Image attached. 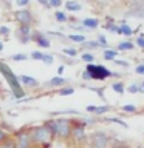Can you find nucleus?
Here are the masks:
<instances>
[{
	"mask_svg": "<svg viewBox=\"0 0 144 148\" xmlns=\"http://www.w3.org/2000/svg\"><path fill=\"white\" fill-rule=\"evenodd\" d=\"M30 137H31V145L33 147H39V148H42V147L48 148L56 139L53 131H51L45 123L31 127L30 128Z\"/></svg>",
	"mask_w": 144,
	"mask_h": 148,
	"instance_id": "f257e3e1",
	"label": "nucleus"
},
{
	"mask_svg": "<svg viewBox=\"0 0 144 148\" xmlns=\"http://www.w3.org/2000/svg\"><path fill=\"white\" fill-rule=\"evenodd\" d=\"M44 123L53 131L54 137L70 139V136H71V120L70 119H65V117L48 119V120H45Z\"/></svg>",
	"mask_w": 144,
	"mask_h": 148,
	"instance_id": "f03ea898",
	"label": "nucleus"
},
{
	"mask_svg": "<svg viewBox=\"0 0 144 148\" xmlns=\"http://www.w3.org/2000/svg\"><path fill=\"white\" fill-rule=\"evenodd\" d=\"M85 73L88 74L90 79H95V80H104V79L113 76L109 69L102 65H93V63H88L87 68H85Z\"/></svg>",
	"mask_w": 144,
	"mask_h": 148,
	"instance_id": "7ed1b4c3",
	"label": "nucleus"
},
{
	"mask_svg": "<svg viewBox=\"0 0 144 148\" xmlns=\"http://www.w3.org/2000/svg\"><path fill=\"white\" fill-rule=\"evenodd\" d=\"M16 140V148H31V137H30V128H22L19 130L14 136Z\"/></svg>",
	"mask_w": 144,
	"mask_h": 148,
	"instance_id": "20e7f679",
	"label": "nucleus"
},
{
	"mask_svg": "<svg viewBox=\"0 0 144 148\" xmlns=\"http://www.w3.org/2000/svg\"><path fill=\"white\" fill-rule=\"evenodd\" d=\"M0 69H2V73H3V76L6 77V80H8V83L11 85L14 90H16V92H17V97H22L23 96V92L19 90V86H20V82H19V77L17 76H14V74L11 73V69H9L6 65H0Z\"/></svg>",
	"mask_w": 144,
	"mask_h": 148,
	"instance_id": "39448f33",
	"label": "nucleus"
},
{
	"mask_svg": "<svg viewBox=\"0 0 144 148\" xmlns=\"http://www.w3.org/2000/svg\"><path fill=\"white\" fill-rule=\"evenodd\" d=\"M109 142H110L109 136H107L105 133H102V131L93 133L91 137H90V145L93 148H107L109 147Z\"/></svg>",
	"mask_w": 144,
	"mask_h": 148,
	"instance_id": "423d86ee",
	"label": "nucleus"
},
{
	"mask_svg": "<svg viewBox=\"0 0 144 148\" xmlns=\"http://www.w3.org/2000/svg\"><path fill=\"white\" fill-rule=\"evenodd\" d=\"M85 122H71V136L76 142L85 140Z\"/></svg>",
	"mask_w": 144,
	"mask_h": 148,
	"instance_id": "0eeeda50",
	"label": "nucleus"
},
{
	"mask_svg": "<svg viewBox=\"0 0 144 148\" xmlns=\"http://www.w3.org/2000/svg\"><path fill=\"white\" fill-rule=\"evenodd\" d=\"M31 34H33V31H31V26H26V25H20L17 28V32H16V36H17V39L20 43H28V42L31 40Z\"/></svg>",
	"mask_w": 144,
	"mask_h": 148,
	"instance_id": "6e6552de",
	"label": "nucleus"
},
{
	"mask_svg": "<svg viewBox=\"0 0 144 148\" xmlns=\"http://www.w3.org/2000/svg\"><path fill=\"white\" fill-rule=\"evenodd\" d=\"M16 20L20 23V25H26V26H31L33 23V14L28 11V9H19L16 11Z\"/></svg>",
	"mask_w": 144,
	"mask_h": 148,
	"instance_id": "1a4fd4ad",
	"label": "nucleus"
},
{
	"mask_svg": "<svg viewBox=\"0 0 144 148\" xmlns=\"http://www.w3.org/2000/svg\"><path fill=\"white\" fill-rule=\"evenodd\" d=\"M31 40L36 42V43L39 45V46H42V48H50V46H51L50 39H48L45 34L39 32V31H34V32H33V34H31Z\"/></svg>",
	"mask_w": 144,
	"mask_h": 148,
	"instance_id": "9d476101",
	"label": "nucleus"
},
{
	"mask_svg": "<svg viewBox=\"0 0 144 148\" xmlns=\"http://www.w3.org/2000/svg\"><path fill=\"white\" fill-rule=\"evenodd\" d=\"M19 82H20L22 85L28 86L30 90H36V88H39V86H40V82L37 80V79L31 77V76H25V74L19 77Z\"/></svg>",
	"mask_w": 144,
	"mask_h": 148,
	"instance_id": "9b49d317",
	"label": "nucleus"
},
{
	"mask_svg": "<svg viewBox=\"0 0 144 148\" xmlns=\"http://www.w3.org/2000/svg\"><path fill=\"white\" fill-rule=\"evenodd\" d=\"M67 83V80H65L64 77H60V76H56L53 79H50L48 82H45V86H50V88H54V86H62Z\"/></svg>",
	"mask_w": 144,
	"mask_h": 148,
	"instance_id": "f8f14e48",
	"label": "nucleus"
},
{
	"mask_svg": "<svg viewBox=\"0 0 144 148\" xmlns=\"http://www.w3.org/2000/svg\"><path fill=\"white\" fill-rule=\"evenodd\" d=\"M88 113H95V114H105L107 111H110V106H107V105H104V106H95V105H88L87 108H85Z\"/></svg>",
	"mask_w": 144,
	"mask_h": 148,
	"instance_id": "ddd939ff",
	"label": "nucleus"
},
{
	"mask_svg": "<svg viewBox=\"0 0 144 148\" xmlns=\"http://www.w3.org/2000/svg\"><path fill=\"white\" fill-rule=\"evenodd\" d=\"M65 8H67L68 11L76 12V11H81V3L76 2V0H68V2L65 3Z\"/></svg>",
	"mask_w": 144,
	"mask_h": 148,
	"instance_id": "4468645a",
	"label": "nucleus"
},
{
	"mask_svg": "<svg viewBox=\"0 0 144 148\" xmlns=\"http://www.w3.org/2000/svg\"><path fill=\"white\" fill-rule=\"evenodd\" d=\"M82 25L85 28H90V29H95V28H98V25H99V22H98V18H84Z\"/></svg>",
	"mask_w": 144,
	"mask_h": 148,
	"instance_id": "2eb2a0df",
	"label": "nucleus"
},
{
	"mask_svg": "<svg viewBox=\"0 0 144 148\" xmlns=\"http://www.w3.org/2000/svg\"><path fill=\"white\" fill-rule=\"evenodd\" d=\"M0 148H16V140H14V136L8 137L6 140H3L0 143Z\"/></svg>",
	"mask_w": 144,
	"mask_h": 148,
	"instance_id": "dca6fc26",
	"label": "nucleus"
},
{
	"mask_svg": "<svg viewBox=\"0 0 144 148\" xmlns=\"http://www.w3.org/2000/svg\"><path fill=\"white\" fill-rule=\"evenodd\" d=\"M68 39L71 42H76V43H84L85 42V36L84 34H70Z\"/></svg>",
	"mask_w": 144,
	"mask_h": 148,
	"instance_id": "f3484780",
	"label": "nucleus"
},
{
	"mask_svg": "<svg viewBox=\"0 0 144 148\" xmlns=\"http://www.w3.org/2000/svg\"><path fill=\"white\" fill-rule=\"evenodd\" d=\"M118 32L119 34H124V36H130L132 34V28H130L129 25H121L118 28Z\"/></svg>",
	"mask_w": 144,
	"mask_h": 148,
	"instance_id": "a211bd4d",
	"label": "nucleus"
},
{
	"mask_svg": "<svg viewBox=\"0 0 144 148\" xmlns=\"http://www.w3.org/2000/svg\"><path fill=\"white\" fill-rule=\"evenodd\" d=\"M42 62H44L45 65H51L54 62V57L51 54H46V53H42Z\"/></svg>",
	"mask_w": 144,
	"mask_h": 148,
	"instance_id": "6ab92c4d",
	"label": "nucleus"
},
{
	"mask_svg": "<svg viewBox=\"0 0 144 148\" xmlns=\"http://www.w3.org/2000/svg\"><path fill=\"white\" fill-rule=\"evenodd\" d=\"M28 56L23 54V53H19V54H12L11 56V60H14V62H23V60H26Z\"/></svg>",
	"mask_w": 144,
	"mask_h": 148,
	"instance_id": "aec40b11",
	"label": "nucleus"
},
{
	"mask_svg": "<svg viewBox=\"0 0 144 148\" xmlns=\"http://www.w3.org/2000/svg\"><path fill=\"white\" fill-rule=\"evenodd\" d=\"M54 17H56V20L60 22V23L67 22V14L62 12V11H56V12H54Z\"/></svg>",
	"mask_w": 144,
	"mask_h": 148,
	"instance_id": "412c9836",
	"label": "nucleus"
},
{
	"mask_svg": "<svg viewBox=\"0 0 144 148\" xmlns=\"http://www.w3.org/2000/svg\"><path fill=\"white\" fill-rule=\"evenodd\" d=\"M115 57H116V51H111V49L104 51V59L105 60H115Z\"/></svg>",
	"mask_w": 144,
	"mask_h": 148,
	"instance_id": "4be33fe9",
	"label": "nucleus"
},
{
	"mask_svg": "<svg viewBox=\"0 0 144 148\" xmlns=\"http://www.w3.org/2000/svg\"><path fill=\"white\" fill-rule=\"evenodd\" d=\"M73 92H74V88L68 86V88H62V90H59L57 94L59 96H70V94H73Z\"/></svg>",
	"mask_w": 144,
	"mask_h": 148,
	"instance_id": "5701e85b",
	"label": "nucleus"
},
{
	"mask_svg": "<svg viewBox=\"0 0 144 148\" xmlns=\"http://www.w3.org/2000/svg\"><path fill=\"white\" fill-rule=\"evenodd\" d=\"M132 48H133V45L130 43V42H121L118 45V49H121V51H127V49H132Z\"/></svg>",
	"mask_w": 144,
	"mask_h": 148,
	"instance_id": "b1692460",
	"label": "nucleus"
},
{
	"mask_svg": "<svg viewBox=\"0 0 144 148\" xmlns=\"http://www.w3.org/2000/svg\"><path fill=\"white\" fill-rule=\"evenodd\" d=\"M111 88H113V90H115L116 92H119V94H123V92H124V85H123L121 82L113 83V85H111Z\"/></svg>",
	"mask_w": 144,
	"mask_h": 148,
	"instance_id": "393cba45",
	"label": "nucleus"
},
{
	"mask_svg": "<svg viewBox=\"0 0 144 148\" xmlns=\"http://www.w3.org/2000/svg\"><path fill=\"white\" fill-rule=\"evenodd\" d=\"M82 60L87 62V63H91L93 60H95V57H93V54H90V53H84L82 54Z\"/></svg>",
	"mask_w": 144,
	"mask_h": 148,
	"instance_id": "a878e982",
	"label": "nucleus"
},
{
	"mask_svg": "<svg viewBox=\"0 0 144 148\" xmlns=\"http://www.w3.org/2000/svg\"><path fill=\"white\" fill-rule=\"evenodd\" d=\"M30 57L33 60H42V51H33L30 54Z\"/></svg>",
	"mask_w": 144,
	"mask_h": 148,
	"instance_id": "bb28decb",
	"label": "nucleus"
},
{
	"mask_svg": "<svg viewBox=\"0 0 144 148\" xmlns=\"http://www.w3.org/2000/svg\"><path fill=\"white\" fill-rule=\"evenodd\" d=\"M8 137H11V134H9V133H6L5 130H2V128H0V143H2L3 140H6Z\"/></svg>",
	"mask_w": 144,
	"mask_h": 148,
	"instance_id": "cd10ccee",
	"label": "nucleus"
},
{
	"mask_svg": "<svg viewBox=\"0 0 144 148\" xmlns=\"http://www.w3.org/2000/svg\"><path fill=\"white\" fill-rule=\"evenodd\" d=\"M64 54L70 56V57H74V56L78 54V51H76V49H73V48H65V49H64Z\"/></svg>",
	"mask_w": 144,
	"mask_h": 148,
	"instance_id": "c85d7f7f",
	"label": "nucleus"
},
{
	"mask_svg": "<svg viewBox=\"0 0 144 148\" xmlns=\"http://www.w3.org/2000/svg\"><path fill=\"white\" fill-rule=\"evenodd\" d=\"M123 111H125V113H133V111H136V106L135 105H124Z\"/></svg>",
	"mask_w": 144,
	"mask_h": 148,
	"instance_id": "c756f323",
	"label": "nucleus"
},
{
	"mask_svg": "<svg viewBox=\"0 0 144 148\" xmlns=\"http://www.w3.org/2000/svg\"><path fill=\"white\" fill-rule=\"evenodd\" d=\"M48 5L53 8H59L62 5V0H48Z\"/></svg>",
	"mask_w": 144,
	"mask_h": 148,
	"instance_id": "7c9ffc66",
	"label": "nucleus"
},
{
	"mask_svg": "<svg viewBox=\"0 0 144 148\" xmlns=\"http://www.w3.org/2000/svg\"><path fill=\"white\" fill-rule=\"evenodd\" d=\"M9 32H11V29H9L8 26H0V36H5V37H6Z\"/></svg>",
	"mask_w": 144,
	"mask_h": 148,
	"instance_id": "2f4dec72",
	"label": "nucleus"
},
{
	"mask_svg": "<svg viewBox=\"0 0 144 148\" xmlns=\"http://www.w3.org/2000/svg\"><path fill=\"white\" fill-rule=\"evenodd\" d=\"M84 45H85L87 48H98V46H99L98 42H84Z\"/></svg>",
	"mask_w": 144,
	"mask_h": 148,
	"instance_id": "473e14b6",
	"label": "nucleus"
},
{
	"mask_svg": "<svg viewBox=\"0 0 144 148\" xmlns=\"http://www.w3.org/2000/svg\"><path fill=\"white\" fill-rule=\"evenodd\" d=\"M16 5L17 6H28V5H30V0H16Z\"/></svg>",
	"mask_w": 144,
	"mask_h": 148,
	"instance_id": "72a5a7b5",
	"label": "nucleus"
},
{
	"mask_svg": "<svg viewBox=\"0 0 144 148\" xmlns=\"http://www.w3.org/2000/svg\"><path fill=\"white\" fill-rule=\"evenodd\" d=\"M98 43H99V45H102V46H105V45H107V40H105V37H104V36H99V37H98Z\"/></svg>",
	"mask_w": 144,
	"mask_h": 148,
	"instance_id": "f704fd0d",
	"label": "nucleus"
},
{
	"mask_svg": "<svg viewBox=\"0 0 144 148\" xmlns=\"http://www.w3.org/2000/svg\"><path fill=\"white\" fill-rule=\"evenodd\" d=\"M136 43H138L139 46H141L143 49H144V37H143V36H139L138 39H136Z\"/></svg>",
	"mask_w": 144,
	"mask_h": 148,
	"instance_id": "c9c22d12",
	"label": "nucleus"
},
{
	"mask_svg": "<svg viewBox=\"0 0 144 148\" xmlns=\"http://www.w3.org/2000/svg\"><path fill=\"white\" fill-rule=\"evenodd\" d=\"M105 28L110 29V31H113V32H118V26H115V25H107Z\"/></svg>",
	"mask_w": 144,
	"mask_h": 148,
	"instance_id": "e433bc0d",
	"label": "nucleus"
},
{
	"mask_svg": "<svg viewBox=\"0 0 144 148\" xmlns=\"http://www.w3.org/2000/svg\"><path fill=\"white\" fill-rule=\"evenodd\" d=\"M129 91H130V92H136V91H139V88H138L136 85H130V86H129Z\"/></svg>",
	"mask_w": 144,
	"mask_h": 148,
	"instance_id": "4c0bfd02",
	"label": "nucleus"
},
{
	"mask_svg": "<svg viewBox=\"0 0 144 148\" xmlns=\"http://www.w3.org/2000/svg\"><path fill=\"white\" fill-rule=\"evenodd\" d=\"M136 73H138V74H144V65H139V66H136Z\"/></svg>",
	"mask_w": 144,
	"mask_h": 148,
	"instance_id": "58836bf2",
	"label": "nucleus"
},
{
	"mask_svg": "<svg viewBox=\"0 0 144 148\" xmlns=\"http://www.w3.org/2000/svg\"><path fill=\"white\" fill-rule=\"evenodd\" d=\"M40 5H44V6H46V8H50V5H48V0H37Z\"/></svg>",
	"mask_w": 144,
	"mask_h": 148,
	"instance_id": "ea45409f",
	"label": "nucleus"
},
{
	"mask_svg": "<svg viewBox=\"0 0 144 148\" xmlns=\"http://www.w3.org/2000/svg\"><path fill=\"white\" fill-rule=\"evenodd\" d=\"M115 63H118V65H121V66H127V62H123V60H115Z\"/></svg>",
	"mask_w": 144,
	"mask_h": 148,
	"instance_id": "a19ab883",
	"label": "nucleus"
},
{
	"mask_svg": "<svg viewBox=\"0 0 144 148\" xmlns=\"http://www.w3.org/2000/svg\"><path fill=\"white\" fill-rule=\"evenodd\" d=\"M62 73H64V66H59V69H57V74L60 76V74H62Z\"/></svg>",
	"mask_w": 144,
	"mask_h": 148,
	"instance_id": "79ce46f5",
	"label": "nucleus"
},
{
	"mask_svg": "<svg viewBox=\"0 0 144 148\" xmlns=\"http://www.w3.org/2000/svg\"><path fill=\"white\" fill-rule=\"evenodd\" d=\"M3 51V42H0V53Z\"/></svg>",
	"mask_w": 144,
	"mask_h": 148,
	"instance_id": "37998d69",
	"label": "nucleus"
},
{
	"mask_svg": "<svg viewBox=\"0 0 144 148\" xmlns=\"http://www.w3.org/2000/svg\"><path fill=\"white\" fill-rule=\"evenodd\" d=\"M113 148H125V147H123V145H113Z\"/></svg>",
	"mask_w": 144,
	"mask_h": 148,
	"instance_id": "c03bdc74",
	"label": "nucleus"
},
{
	"mask_svg": "<svg viewBox=\"0 0 144 148\" xmlns=\"http://www.w3.org/2000/svg\"><path fill=\"white\" fill-rule=\"evenodd\" d=\"M143 88H144V82H143Z\"/></svg>",
	"mask_w": 144,
	"mask_h": 148,
	"instance_id": "a18cd8bd",
	"label": "nucleus"
}]
</instances>
